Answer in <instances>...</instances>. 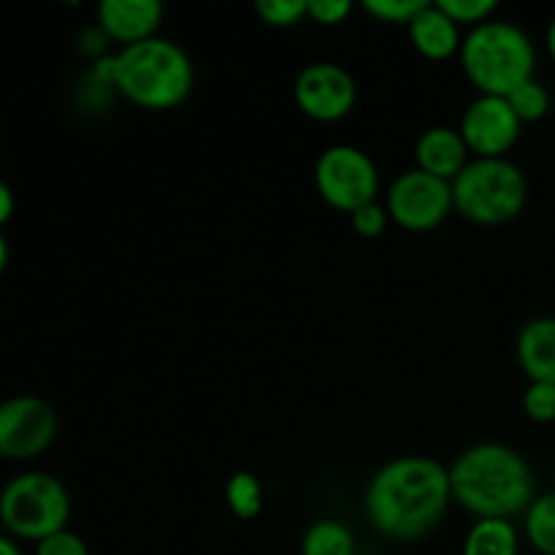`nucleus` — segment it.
I'll use <instances>...</instances> for the list:
<instances>
[{"instance_id":"nucleus-18","label":"nucleus","mask_w":555,"mask_h":555,"mask_svg":"<svg viewBox=\"0 0 555 555\" xmlns=\"http://www.w3.org/2000/svg\"><path fill=\"white\" fill-rule=\"evenodd\" d=\"M524 531L529 545L542 555H555V491L542 493L524 513Z\"/></svg>"},{"instance_id":"nucleus-28","label":"nucleus","mask_w":555,"mask_h":555,"mask_svg":"<svg viewBox=\"0 0 555 555\" xmlns=\"http://www.w3.org/2000/svg\"><path fill=\"white\" fill-rule=\"evenodd\" d=\"M14 209H16V198H14V190L9 188V184L0 179V231H3L5 222L14 217Z\"/></svg>"},{"instance_id":"nucleus-30","label":"nucleus","mask_w":555,"mask_h":555,"mask_svg":"<svg viewBox=\"0 0 555 555\" xmlns=\"http://www.w3.org/2000/svg\"><path fill=\"white\" fill-rule=\"evenodd\" d=\"M545 43H547V54H551V60H553V65H555V16L551 20V25H547Z\"/></svg>"},{"instance_id":"nucleus-16","label":"nucleus","mask_w":555,"mask_h":555,"mask_svg":"<svg viewBox=\"0 0 555 555\" xmlns=\"http://www.w3.org/2000/svg\"><path fill=\"white\" fill-rule=\"evenodd\" d=\"M461 555H520L518 529L513 520H475Z\"/></svg>"},{"instance_id":"nucleus-1","label":"nucleus","mask_w":555,"mask_h":555,"mask_svg":"<svg viewBox=\"0 0 555 555\" xmlns=\"http://www.w3.org/2000/svg\"><path fill=\"white\" fill-rule=\"evenodd\" d=\"M453 502L450 472L428 455H399L379 466L363 493L374 531L396 542H417L442 524Z\"/></svg>"},{"instance_id":"nucleus-21","label":"nucleus","mask_w":555,"mask_h":555,"mask_svg":"<svg viewBox=\"0 0 555 555\" xmlns=\"http://www.w3.org/2000/svg\"><path fill=\"white\" fill-rule=\"evenodd\" d=\"M426 0H366L363 11L374 16L377 22H388V25H412L417 14L426 9Z\"/></svg>"},{"instance_id":"nucleus-9","label":"nucleus","mask_w":555,"mask_h":555,"mask_svg":"<svg viewBox=\"0 0 555 555\" xmlns=\"http://www.w3.org/2000/svg\"><path fill=\"white\" fill-rule=\"evenodd\" d=\"M57 412L38 396H11L0 401V459L33 461L57 439Z\"/></svg>"},{"instance_id":"nucleus-15","label":"nucleus","mask_w":555,"mask_h":555,"mask_svg":"<svg viewBox=\"0 0 555 555\" xmlns=\"http://www.w3.org/2000/svg\"><path fill=\"white\" fill-rule=\"evenodd\" d=\"M410 41L417 49V54H423L426 60H450L453 54L461 52V27L439 9L437 3H428L421 14L412 20L410 25Z\"/></svg>"},{"instance_id":"nucleus-23","label":"nucleus","mask_w":555,"mask_h":555,"mask_svg":"<svg viewBox=\"0 0 555 555\" xmlns=\"http://www.w3.org/2000/svg\"><path fill=\"white\" fill-rule=\"evenodd\" d=\"M255 14L269 27H293L307 20V0H258Z\"/></svg>"},{"instance_id":"nucleus-13","label":"nucleus","mask_w":555,"mask_h":555,"mask_svg":"<svg viewBox=\"0 0 555 555\" xmlns=\"http://www.w3.org/2000/svg\"><path fill=\"white\" fill-rule=\"evenodd\" d=\"M469 155L472 152L469 146H466L464 135L459 133V128L434 125V128L423 130L421 139H417L415 168L453 184V179L469 166Z\"/></svg>"},{"instance_id":"nucleus-11","label":"nucleus","mask_w":555,"mask_h":555,"mask_svg":"<svg viewBox=\"0 0 555 555\" xmlns=\"http://www.w3.org/2000/svg\"><path fill=\"white\" fill-rule=\"evenodd\" d=\"M520 122L509 108L507 98L477 95L461 114L459 133L475 157H507V152L518 144Z\"/></svg>"},{"instance_id":"nucleus-7","label":"nucleus","mask_w":555,"mask_h":555,"mask_svg":"<svg viewBox=\"0 0 555 555\" xmlns=\"http://www.w3.org/2000/svg\"><path fill=\"white\" fill-rule=\"evenodd\" d=\"M314 188L331 209L352 215L377 201L379 171L361 146L334 144L325 146L314 163Z\"/></svg>"},{"instance_id":"nucleus-6","label":"nucleus","mask_w":555,"mask_h":555,"mask_svg":"<svg viewBox=\"0 0 555 555\" xmlns=\"http://www.w3.org/2000/svg\"><path fill=\"white\" fill-rule=\"evenodd\" d=\"M70 493L49 472H22L0 491V526L11 540L41 542L68 529Z\"/></svg>"},{"instance_id":"nucleus-17","label":"nucleus","mask_w":555,"mask_h":555,"mask_svg":"<svg viewBox=\"0 0 555 555\" xmlns=\"http://www.w3.org/2000/svg\"><path fill=\"white\" fill-rule=\"evenodd\" d=\"M301 555H356V534L336 518L314 520L301 537Z\"/></svg>"},{"instance_id":"nucleus-4","label":"nucleus","mask_w":555,"mask_h":555,"mask_svg":"<svg viewBox=\"0 0 555 555\" xmlns=\"http://www.w3.org/2000/svg\"><path fill=\"white\" fill-rule=\"evenodd\" d=\"M461 68L480 95L507 98L534 79L537 47L529 33L507 20H488L472 27L461 43Z\"/></svg>"},{"instance_id":"nucleus-10","label":"nucleus","mask_w":555,"mask_h":555,"mask_svg":"<svg viewBox=\"0 0 555 555\" xmlns=\"http://www.w3.org/2000/svg\"><path fill=\"white\" fill-rule=\"evenodd\" d=\"M293 101L314 122H339L356 108L358 87L345 65L312 63L293 81Z\"/></svg>"},{"instance_id":"nucleus-19","label":"nucleus","mask_w":555,"mask_h":555,"mask_svg":"<svg viewBox=\"0 0 555 555\" xmlns=\"http://www.w3.org/2000/svg\"><path fill=\"white\" fill-rule=\"evenodd\" d=\"M225 504L238 520H253L263 513V482L253 472H233L225 482Z\"/></svg>"},{"instance_id":"nucleus-25","label":"nucleus","mask_w":555,"mask_h":555,"mask_svg":"<svg viewBox=\"0 0 555 555\" xmlns=\"http://www.w3.org/2000/svg\"><path fill=\"white\" fill-rule=\"evenodd\" d=\"M388 222H390V215L379 201L361 206V209L350 215L352 231H356L361 238H379L385 231H388Z\"/></svg>"},{"instance_id":"nucleus-26","label":"nucleus","mask_w":555,"mask_h":555,"mask_svg":"<svg viewBox=\"0 0 555 555\" xmlns=\"http://www.w3.org/2000/svg\"><path fill=\"white\" fill-rule=\"evenodd\" d=\"M352 14L350 0H307V20L318 25L334 27L341 25Z\"/></svg>"},{"instance_id":"nucleus-3","label":"nucleus","mask_w":555,"mask_h":555,"mask_svg":"<svg viewBox=\"0 0 555 555\" xmlns=\"http://www.w3.org/2000/svg\"><path fill=\"white\" fill-rule=\"evenodd\" d=\"M95 76L133 106L150 112L182 106L195 87V65L190 54L160 36L101 57L95 63Z\"/></svg>"},{"instance_id":"nucleus-22","label":"nucleus","mask_w":555,"mask_h":555,"mask_svg":"<svg viewBox=\"0 0 555 555\" xmlns=\"http://www.w3.org/2000/svg\"><path fill=\"white\" fill-rule=\"evenodd\" d=\"M439 9L450 16L459 27H477L482 22L493 20L496 14V0H439Z\"/></svg>"},{"instance_id":"nucleus-29","label":"nucleus","mask_w":555,"mask_h":555,"mask_svg":"<svg viewBox=\"0 0 555 555\" xmlns=\"http://www.w3.org/2000/svg\"><path fill=\"white\" fill-rule=\"evenodd\" d=\"M0 555H22L20 545L9 534H0Z\"/></svg>"},{"instance_id":"nucleus-24","label":"nucleus","mask_w":555,"mask_h":555,"mask_svg":"<svg viewBox=\"0 0 555 555\" xmlns=\"http://www.w3.org/2000/svg\"><path fill=\"white\" fill-rule=\"evenodd\" d=\"M524 412L531 423H555V385L553 383H529L524 393Z\"/></svg>"},{"instance_id":"nucleus-27","label":"nucleus","mask_w":555,"mask_h":555,"mask_svg":"<svg viewBox=\"0 0 555 555\" xmlns=\"http://www.w3.org/2000/svg\"><path fill=\"white\" fill-rule=\"evenodd\" d=\"M36 555H90V547L76 531L63 529L36 545Z\"/></svg>"},{"instance_id":"nucleus-14","label":"nucleus","mask_w":555,"mask_h":555,"mask_svg":"<svg viewBox=\"0 0 555 555\" xmlns=\"http://www.w3.org/2000/svg\"><path fill=\"white\" fill-rule=\"evenodd\" d=\"M515 356L529 383L555 385V318L529 320L518 331Z\"/></svg>"},{"instance_id":"nucleus-20","label":"nucleus","mask_w":555,"mask_h":555,"mask_svg":"<svg viewBox=\"0 0 555 555\" xmlns=\"http://www.w3.org/2000/svg\"><path fill=\"white\" fill-rule=\"evenodd\" d=\"M507 103L520 122H540L551 112V92H547V87L542 81L529 79L518 90L509 92Z\"/></svg>"},{"instance_id":"nucleus-8","label":"nucleus","mask_w":555,"mask_h":555,"mask_svg":"<svg viewBox=\"0 0 555 555\" xmlns=\"http://www.w3.org/2000/svg\"><path fill=\"white\" fill-rule=\"evenodd\" d=\"M390 222L412 233H426L453 215V184L431 177L421 168L399 173L385 198Z\"/></svg>"},{"instance_id":"nucleus-31","label":"nucleus","mask_w":555,"mask_h":555,"mask_svg":"<svg viewBox=\"0 0 555 555\" xmlns=\"http://www.w3.org/2000/svg\"><path fill=\"white\" fill-rule=\"evenodd\" d=\"M5 266H9V242H5L3 231H0V276H3Z\"/></svg>"},{"instance_id":"nucleus-5","label":"nucleus","mask_w":555,"mask_h":555,"mask_svg":"<svg viewBox=\"0 0 555 555\" xmlns=\"http://www.w3.org/2000/svg\"><path fill=\"white\" fill-rule=\"evenodd\" d=\"M529 204V179L509 157H475L453 179V209L475 225H504Z\"/></svg>"},{"instance_id":"nucleus-2","label":"nucleus","mask_w":555,"mask_h":555,"mask_svg":"<svg viewBox=\"0 0 555 555\" xmlns=\"http://www.w3.org/2000/svg\"><path fill=\"white\" fill-rule=\"evenodd\" d=\"M448 472L453 502L477 520H513L537 499L534 472L509 444H472L459 453Z\"/></svg>"},{"instance_id":"nucleus-12","label":"nucleus","mask_w":555,"mask_h":555,"mask_svg":"<svg viewBox=\"0 0 555 555\" xmlns=\"http://www.w3.org/2000/svg\"><path fill=\"white\" fill-rule=\"evenodd\" d=\"M163 14L166 9L160 0H101L95 9L98 30L103 38L119 41L122 47L155 38Z\"/></svg>"}]
</instances>
